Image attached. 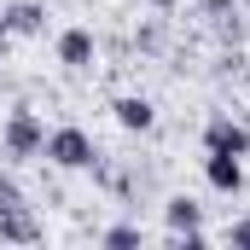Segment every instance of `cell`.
<instances>
[{
    "instance_id": "6da1fadb",
    "label": "cell",
    "mask_w": 250,
    "mask_h": 250,
    "mask_svg": "<svg viewBox=\"0 0 250 250\" xmlns=\"http://www.w3.org/2000/svg\"><path fill=\"white\" fill-rule=\"evenodd\" d=\"M41 151H47V123H41L29 105H12L6 123H0V157H6V163H29V157H41Z\"/></svg>"
},
{
    "instance_id": "7a4b0ae2",
    "label": "cell",
    "mask_w": 250,
    "mask_h": 250,
    "mask_svg": "<svg viewBox=\"0 0 250 250\" xmlns=\"http://www.w3.org/2000/svg\"><path fill=\"white\" fill-rule=\"evenodd\" d=\"M53 169H64V175H82V169H93L105 151L93 146V134L87 128H76V123H64V128H53L47 134V151H41Z\"/></svg>"
},
{
    "instance_id": "3957f363",
    "label": "cell",
    "mask_w": 250,
    "mask_h": 250,
    "mask_svg": "<svg viewBox=\"0 0 250 250\" xmlns=\"http://www.w3.org/2000/svg\"><path fill=\"white\" fill-rule=\"evenodd\" d=\"M204 151H227V157H250V128L227 111H215L204 123Z\"/></svg>"
},
{
    "instance_id": "277c9868",
    "label": "cell",
    "mask_w": 250,
    "mask_h": 250,
    "mask_svg": "<svg viewBox=\"0 0 250 250\" xmlns=\"http://www.w3.org/2000/svg\"><path fill=\"white\" fill-rule=\"evenodd\" d=\"M53 53H59L64 70H93V59H99V41H93V29H82V23H70V29H59V41H53Z\"/></svg>"
},
{
    "instance_id": "5b68a950",
    "label": "cell",
    "mask_w": 250,
    "mask_h": 250,
    "mask_svg": "<svg viewBox=\"0 0 250 250\" xmlns=\"http://www.w3.org/2000/svg\"><path fill=\"white\" fill-rule=\"evenodd\" d=\"M204 181L221 198H239L245 192V157H227V151H204Z\"/></svg>"
},
{
    "instance_id": "8992f818",
    "label": "cell",
    "mask_w": 250,
    "mask_h": 250,
    "mask_svg": "<svg viewBox=\"0 0 250 250\" xmlns=\"http://www.w3.org/2000/svg\"><path fill=\"white\" fill-rule=\"evenodd\" d=\"M41 233H47V227H41V215H35L29 204H6V209H0V239H6V245H35Z\"/></svg>"
},
{
    "instance_id": "52a82bcc",
    "label": "cell",
    "mask_w": 250,
    "mask_h": 250,
    "mask_svg": "<svg viewBox=\"0 0 250 250\" xmlns=\"http://www.w3.org/2000/svg\"><path fill=\"white\" fill-rule=\"evenodd\" d=\"M111 117H117V128H128V134H151V128H157V105H151L146 93H123V99H111Z\"/></svg>"
},
{
    "instance_id": "ba28073f",
    "label": "cell",
    "mask_w": 250,
    "mask_h": 250,
    "mask_svg": "<svg viewBox=\"0 0 250 250\" xmlns=\"http://www.w3.org/2000/svg\"><path fill=\"white\" fill-rule=\"evenodd\" d=\"M0 18H6V29L23 35V41L47 35V6H41V0H12V6H0Z\"/></svg>"
},
{
    "instance_id": "9c48e42d",
    "label": "cell",
    "mask_w": 250,
    "mask_h": 250,
    "mask_svg": "<svg viewBox=\"0 0 250 250\" xmlns=\"http://www.w3.org/2000/svg\"><path fill=\"white\" fill-rule=\"evenodd\" d=\"M99 245L134 250V245H146V227H140V221H117V227H105V233H99Z\"/></svg>"
},
{
    "instance_id": "30bf717a",
    "label": "cell",
    "mask_w": 250,
    "mask_h": 250,
    "mask_svg": "<svg viewBox=\"0 0 250 250\" xmlns=\"http://www.w3.org/2000/svg\"><path fill=\"white\" fill-rule=\"evenodd\" d=\"M134 47H140V53H163V23H140Z\"/></svg>"
},
{
    "instance_id": "8fae6325",
    "label": "cell",
    "mask_w": 250,
    "mask_h": 250,
    "mask_svg": "<svg viewBox=\"0 0 250 250\" xmlns=\"http://www.w3.org/2000/svg\"><path fill=\"white\" fill-rule=\"evenodd\" d=\"M6 204H29V198H23V187H18V175H12V169H0V209H6Z\"/></svg>"
},
{
    "instance_id": "7c38bea8",
    "label": "cell",
    "mask_w": 250,
    "mask_h": 250,
    "mask_svg": "<svg viewBox=\"0 0 250 250\" xmlns=\"http://www.w3.org/2000/svg\"><path fill=\"white\" fill-rule=\"evenodd\" d=\"M204 18H239V0H198Z\"/></svg>"
},
{
    "instance_id": "4fadbf2b",
    "label": "cell",
    "mask_w": 250,
    "mask_h": 250,
    "mask_svg": "<svg viewBox=\"0 0 250 250\" xmlns=\"http://www.w3.org/2000/svg\"><path fill=\"white\" fill-rule=\"evenodd\" d=\"M227 245H233V250H250V215H239V221L227 227Z\"/></svg>"
},
{
    "instance_id": "5bb4252c",
    "label": "cell",
    "mask_w": 250,
    "mask_h": 250,
    "mask_svg": "<svg viewBox=\"0 0 250 250\" xmlns=\"http://www.w3.org/2000/svg\"><path fill=\"white\" fill-rule=\"evenodd\" d=\"M146 6H151V12H163V18H169V12H175V6H181V0H146Z\"/></svg>"
},
{
    "instance_id": "9a60e30c",
    "label": "cell",
    "mask_w": 250,
    "mask_h": 250,
    "mask_svg": "<svg viewBox=\"0 0 250 250\" xmlns=\"http://www.w3.org/2000/svg\"><path fill=\"white\" fill-rule=\"evenodd\" d=\"M6 41H12V29H6V18H0V53H6Z\"/></svg>"
},
{
    "instance_id": "2e32d148",
    "label": "cell",
    "mask_w": 250,
    "mask_h": 250,
    "mask_svg": "<svg viewBox=\"0 0 250 250\" xmlns=\"http://www.w3.org/2000/svg\"><path fill=\"white\" fill-rule=\"evenodd\" d=\"M245 87H250V64H245Z\"/></svg>"
},
{
    "instance_id": "e0dca14e",
    "label": "cell",
    "mask_w": 250,
    "mask_h": 250,
    "mask_svg": "<svg viewBox=\"0 0 250 250\" xmlns=\"http://www.w3.org/2000/svg\"><path fill=\"white\" fill-rule=\"evenodd\" d=\"M239 6H245V0H239Z\"/></svg>"
}]
</instances>
